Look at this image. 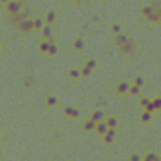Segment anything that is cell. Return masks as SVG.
Masks as SVG:
<instances>
[{
    "label": "cell",
    "instance_id": "cell-1",
    "mask_svg": "<svg viewBox=\"0 0 161 161\" xmlns=\"http://www.w3.org/2000/svg\"><path fill=\"white\" fill-rule=\"evenodd\" d=\"M159 6L161 4L157 2V0H153V2L145 4V6L141 8V14L145 16L149 23H159Z\"/></svg>",
    "mask_w": 161,
    "mask_h": 161
},
{
    "label": "cell",
    "instance_id": "cell-2",
    "mask_svg": "<svg viewBox=\"0 0 161 161\" xmlns=\"http://www.w3.org/2000/svg\"><path fill=\"white\" fill-rule=\"evenodd\" d=\"M114 41H116V47L120 49L122 53H133L135 51V43L129 39L126 35H122V33H118V35H114Z\"/></svg>",
    "mask_w": 161,
    "mask_h": 161
},
{
    "label": "cell",
    "instance_id": "cell-3",
    "mask_svg": "<svg viewBox=\"0 0 161 161\" xmlns=\"http://www.w3.org/2000/svg\"><path fill=\"white\" fill-rule=\"evenodd\" d=\"M2 6H4V10H6L8 16L19 14V12L25 10V2H23V0H8V2H4Z\"/></svg>",
    "mask_w": 161,
    "mask_h": 161
},
{
    "label": "cell",
    "instance_id": "cell-4",
    "mask_svg": "<svg viewBox=\"0 0 161 161\" xmlns=\"http://www.w3.org/2000/svg\"><path fill=\"white\" fill-rule=\"evenodd\" d=\"M14 29L20 33V35H29V33L33 31V19H27V16H25V19H20L19 23L14 25Z\"/></svg>",
    "mask_w": 161,
    "mask_h": 161
},
{
    "label": "cell",
    "instance_id": "cell-5",
    "mask_svg": "<svg viewBox=\"0 0 161 161\" xmlns=\"http://www.w3.org/2000/svg\"><path fill=\"white\" fill-rule=\"evenodd\" d=\"M94 69H96V59L90 57L86 63H84V67H82V78H88V75H90Z\"/></svg>",
    "mask_w": 161,
    "mask_h": 161
},
{
    "label": "cell",
    "instance_id": "cell-6",
    "mask_svg": "<svg viewBox=\"0 0 161 161\" xmlns=\"http://www.w3.org/2000/svg\"><path fill=\"white\" fill-rule=\"evenodd\" d=\"M141 88H143V80L141 78H135V82L130 84V88H129V96H139Z\"/></svg>",
    "mask_w": 161,
    "mask_h": 161
},
{
    "label": "cell",
    "instance_id": "cell-7",
    "mask_svg": "<svg viewBox=\"0 0 161 161\" xmlns=\"http://www.w3.org/2000/svg\"><path fill=\"white\" fill-rule=\"evenodd\" d=\"M114 137H116V129H110V126H108V130L102 135V141L106 143V145H110V143L114 141Z\"/></svg>",
    "mask_w": 161,
    "mask_h": 161
},
{
    "label": "cell",
    "instance_id": "cell-8",
    "mask_svg": "<svg viewBox=\"0 0 161 161\" xmlns=\"http://www.w3.org/2000/svg\"><path fill=\"white\" fill-rule=\"evenodd\" d=\"M82 129H84V133H94V130H96V120L90 116V118H88V120L82 125Z\"/></svg>",
    "mask_w": 161,
    "mask_h": 161
},
{
    "label": "cell",
    "instance_id": "cell-9",
    "mask_svg": "<svg viewBox=\"0 0 161 161\" xmlns=\"http://www.w3.org/2000/svg\"><path fill=\"white\" fill-rule=\"evenodd\" d=\"M129 88H130V84L129 82H120V84H116V94L118 96H125V94H129Z\"/></svg>",
    "mask_w": 161,
    "mask_h": 161
},
{
    "label": "cell",
    "instance_id": "cell-10",
    "mask_svg": "<svg viewBox=\"0 0 161 161\" xmlns=\"http://www.w3.org/2000/svg\"><path fill=\"white\" fill-rule=\"evenodd\" d=\"M63 114H65L67 118H78L80 116V110L75 108V106H65V108H63Z\"/></svg>",
    "mask_w": 161,
    "mask_h": 161
},
{
    "label": "cell",
    "instance_id": "cell-11",
    "mask_svg": "<svg viewBox=\"0 0 161 161\" xmlns=\"http://www.w3.org/2000/svg\"><path fill=\"white\" fill-rule=\"evenodd\" d=\"M106 130H108V122H106V118H104V120H98V122H96V130H94V133H98L100 137H102Z\"/></svg>",
    "mask_w": 161,
    "mask_h": 161
},
{
    "label": "cell",
    "instance_id": "cell-12",
    "mask_svg": "<svg viewBox=\"0 0 161 161\" xmlns=\"http://www.w3.org/2000/svg\"><path fill=\"white\" fill-rule=\"evenodd\" d=\"M39 33L45 37V39H53V29H51V25H49V23H45V25H43V29H41Z\"/></svg>",
    "mask_w": 161,
    "mask_h": 161
},
{
    "label": "cell",
    "instance_id": "cell-13",
    "mask_svg": "<svg viewBox=\"0 0 161 161\" xmlns=\"http://www.w3.org/2000/svg\"><path fill=\"white\" fill-rule=\"evenodd\" d=\"M51 41H53V39H45V37H43V39H41V43H39V53H45V55H47Z\"/></svg>",
    "mask_w": 161,
    "mask_h": 161
},
{
    "label": "cell",
    "instance_id": "cell-14",
    "mask_svg": "<svg viewBox=\"0 0 161 161\" xmlns=\"http://www.w3.org/2000/svg\"><path fill=\"white\" fill-rule=\"evenodd\" d=\"M74 51H84V47H86V41L82 39V37H78V39H74Z\"/></svg>",
    "mask_w": 161,
    "mask_h": 161
},
{
    "label": "cell",
    "instance_id": "cell-15",
    "mask_svg": "<svg viewBox=\"0 0 161 161\" xmlns=\"http://www.w3.org/2000/svg\"><path fill=\"white\" fill-rule=\"evenodd\" d=\"M45 25V19H39V16H33V31H41Z\"/></svg>",
    "mask_w": 161,
    "mask_h": 161
},
{
    "label": "cell",
    "instance_id": "cell-16",
    "mask_svg": "<svg viewBox=\"0 0 161 161\" xmlns=\"http://www.w3.org/2000/svg\"><path fill=\"white\" fill-rule=\"evenodd\" d=\"M55 20H57V12H55V10H47V14H45V23L53 25Z\"/></svg>",
    "mask_w": 161,
    "mask_h": 161
},
{
    "label": "cell",
    "instance_id": "cell-17",
    "mask_svg": "<svg viewBox=\"0 0 161 161\" xmlns=\"http://www.w3.org/2000/svg\"><path fill=\"white\" fill-rule=\"evenodd\" d=\"M151 110L153 112H159L161 110V98H151Z\"/></svg>",
    "mask_w": 161,
    "mask_h": 161
},
{
    "label": "cell",
    "instance_id": "cell-18",
    "mask_svg": "<svg viewBox=\"0 0 161 161\" xmlns=\"http://www.w3.org/2000/svg\"><path fill=\"white\" fill-rule=\"evenodd\" d=\"M151 118H153V110H143V114H141V120H143V122H149Z\"/></svg>",
    "mask_w": 161,
    "mask_h": 161
},
{
    "label": "cell",
    "instance_id": "cell-19",
    "mask_svg": "<svg viewBox=\"0 0 161 161\" xmlns=\"http://www.w3.org/2000/svg\"><path fill=\"white\" fill-rule=\"evenodd\" d=\"M57 102L59 100L55 98V96H47V98H45V104H47L49 108H53V106H57Z\"/></svg>",
    "mask_w": 161,
    "mask_h": 161
},
{
    "label": "cell",
    "instance_id": "cell-20",
    "mask_svg": "<svg viewBox=\"0 0 161 161\" xmlns=\"http://www.w3.org/2000/svg\"><path fill=\"white\" fill-rule=\"evenodd\" d=\"M92 118H94V120L98 122V120H104L106 116H104V112H102V110H94V112H92Z\"/></svg>",
    "mask_w": 161,
    "mask_h": 161
},
{
    "label": "cell",
    "instance_id": "cell-21",
    "mask_svg": "<svg viewBox=\"0 0 161 161\" xmlns=\"http://www.w3.org/2000/svg\"><path fill=\"white\" fill-rule=\"evenodd\" d=\"M106 122H108L110 129H116V126H118V118H116V116H108V118H106Z\"/></svg>",
    "mask_w": 161,
    "mask_h": 161
},
{
    "label": "cell",
    "instance_id": "cell-22",
    "mask_svg": "<svg viewBox=\"0 0 161 161\" xmlns=\"http://www.w3.org/2000/svg\"><path fill=\"white\" fill-rule=\"evenodd\" d=\"M110 33H112V35H118V33H122L120 25H118V23H112V25H110Z\"/></svg>",
    "mask_w": 161,
    "mask_h": 161
},
{
    "label": "cell",
    "instance_id": "cell-23",
    "mask_svg": "<svg viewBox=\"0 0 161 161\" xmlns=\"http://www.w3.org/2000/svg\"><path fill=\"white\" fill-rule=\"evenodd\" d=\"M67 75H69L71 80H78V78H82V71H80V69H69Z\"/></svg>",
    "mask_w": 161,
    "mask_h": 161
},
{
    "label": "cell",
    "instance_id": "cell-24",
    "mask_svg": "<svg viewBox=\"0 0 161 161\" xmlns=\"http://www.w3.org/2000/svg\"><path fill=\"white\" fill-rule=\"evenodd\" d=\"M59 51H57V43L55 41H51V45H49V51H47V55H57Z\"/></svg>",
    "mask_w": 161,
    "mask_h": 161
},
{
    "label": "cell",
    "instance_id": "cell-25",
    "mask_svg": "<svg viewBox=\"0 0 161 161\" xmlns=\"http://www.w3.org/2000/svg\"><path fill=\"white\" fill-rule=\"evenodd\" d=\"M23 86L25 88H31L33 86V75H25V78H23Z\"/></svg>",
    "mask_w": 161,
    "mask_h": 161
},
{
    "label": "cell",
    "instance_id": "cell-26",
    "mask_svg": "<svg viewBox=\"0 0 161 161\" xmlns=\"http://www.w3.org/2000/svg\"><path fill=\"white\" fill-rule=\"evenodd\" d=\"M141 106H143V110H151V98H143Z\"/></svg>",
    "mask_w": 161,
    "mask_h": 161
},
{
    "label": "cell",
    "instance_id": "cell-27",
    "mask_svg": "<svg viewBox=\"0 0 161 161\" xmlns=\"http://www.w3.org/2000/svg\"><path fill=\"white\" fill-rule=\"evenodd\" d=\"M145 159H149V161H151V159H159V155H157V153H147Z\"/></svg>",
    "mask_w": 161,
    "mask_h": 161
},
{
    "label": "cell",
    "instance_id": "cell-28",
    "mask_svg": "<svg viewBox=\"0 0 161 161\" xmlns=\"http://www.w3.org/2000/svg\"><path fill=\"white\" fill-rule=\"evenodd\" d=\"M67 2H82V0H67Z\"/></svg>",
    "mask_w": 161,
    "mask_h": 161
},
{
    "label": "cell",
    "instance_id": "cell-29",
    "mask_svg": "<svg viewBox=\"0 0 161 161\" xmlns=\"http://www.w3.org/2000/svg\"><path fill=\"white\" fill-rule=\"evenodd\" d=\"M159 23H161V6H159Z\"/></svg>",
    "mask_w": 161,
    "mask_h": 161
},
{
    "label": "cell",
    "instance_id": "cell-30",
    "mask_svg": "<svg viewBox=\"0 0 161 161\" xmlns=\"http://www.w3.org/2000/svg\"><path fill=\"white\" fill-rule=\"evenodd\" d=\"M4 2H8V0H0V4H4Z\"/></svg>",
    "mask_w": 161,
    "mask_h": 161
},
{
    "label": "cell",
    "instance_id": "cell-31",
    "mask_svg": "<svg viewBox=\"0 0 161 161\" xmlns=\"http://www.w3.org/2000/svg\"><path fill=\"white\" fill-rule=\"evenodd\" d=\"M0 155H2V149H0Z\"/></svg>",
    "mask_w": 161,
    "mask_h": 161
},
{
    "label": "cell",
    "instance_id": "cell-32",
    "mask_svg": "<svg viewBox=\"0 0 161 161\" xmlns=\"http://www.w3.org/2000/svg\"><path fill=\"white\" fill-rule=\"evenodd\" d=\"M100 2H104V0H100Z\"/></svg>",
    "mask_w": 161,
    "mask_h": 161
},
{
    "label": "cell",
    "instance_id": "cell-33",
    "mask_svg": "<svg viewBox=\"0 0 161 161\" xmlns=\"http://www.w3.org/2000/svg\"><path fill=\"white\" fill-rule=\"evenodd\" d=\"M23 2H27V0H23Z\"/></svg>",
    "mask_w": 161,
    "mask_h": 161
}]
</instances>
